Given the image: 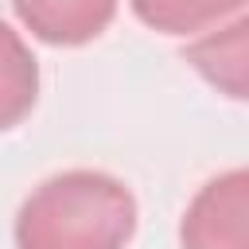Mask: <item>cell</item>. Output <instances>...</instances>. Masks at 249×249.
Returning a JSON list of instances; mask_svg holds the SVG:
<instances>
[{"label":"cell","mask_w":249,"mask_h":249,"mask_svg":"<svg viewBox=\"0 0 249 249\" xmlns=\"http://www.w3.org/2000/svg\"><path fill=\"white\" fill-rule=\"evenodd\" d=\"M136 233L132 191L105 171L43 179L16 214L19 249H124Z\"/></svg>","instance_id":"1"},{"label":"cell","mask_w":249,"mask_h":249,"mask_svg":"<svg viewBox=\"0 0 249 249\" xmlns=\"http://www.w3.org/2000/svg\"><path fill=\"white\" fill-rule=\"evenodd\" d=\"M183 249H249V175L245 167L222 171L198 187L183 222Z\"/></svg>","instance_id":"2"},{"label":"cell","mask_w":249,"mask_h":249,"mask_svg":"<svg viewBox=\"0 0 249 249\" xmlns=\"http://www.w3.org/2000/svg\"><path fill=\"white\" fill-rule=\"evenodd\" d=\"M12 8L19 23L51 47H82L117 16V0H12Z\"/></svg>","instance_id":"3"},{"label":"cell","mask_w":249,"mask_h":249,"mask_svg":"<svg viewBox=\"0 0 249 249\" xmlns=\"http://www.w3.org/2000/svg\"><path fill=\"white\" fill-rule=\"evenodd\" d=\"M187 62L226 97L241 101L249 89V19L233 16L210 31H202L187 47Z\"/></svg>","instance_id":"4"},{"label":"cell","mask_w":249,"mask_h":249,"mask_svg":"<svg viewBox=\"0 0 249 249\" xmlns=\"http://www.w3.org/2000/svg\"><path fill=\"white\" fill-rule=\"evenodd\" d=\"M39 97V62L19 31L0 19V132L16 128Z\"/></svg>","instance_id":"5"},{"label":"cell","mask_w":249,"mask_h":249,"mask_svg":"<svg viewBox=\"0 0 249 249\" xmlns=\"http://www.w3.org/2000/svg\"><path fill=\"white\" fill-rule=\"evenodd\" d=\"M136 19L160 35H202L233 16H241L245 0H128Z\"/></svg>","instance_id":"6"}]
</instances>
